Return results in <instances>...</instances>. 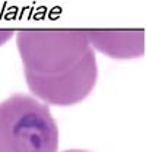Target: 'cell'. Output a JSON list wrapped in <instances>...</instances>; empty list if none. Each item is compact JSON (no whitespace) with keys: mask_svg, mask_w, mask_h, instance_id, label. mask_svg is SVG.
Returning a JSON list of instances; mask_svg holds the SVG:
<instances>
[{"mask_svg":"<svg viewBox=\"0 0 146 152\" xmlns=\"http://www.w3.org/2000/svg\"><path fill=\"white\" fill-rule=\"evenodd\" d=\"M16 44L26 83L39 99L67 107L91 94L98 67L85 31L22 29Z\"/></svg>","mask_w":146,"mask_h":152,"instance_id":"1","label":"cell"},{"mask_svg":"<svg viewBox=\"0 0 146 152\" xmlns=\"http://www.w3.org/2000/svg\"><path fill=\"white\" fill-rule=\"evenodd\" d=\"M58 127L48 107L31 95L0 102V152H57Z\"/></svg>","mask_w":146,"mask_h":152,"instance_id":"2","label":"cell"},{"mask_svg":"<svg viewBox=\"0 0 146 152\" xmlns=\"http://www.w3.org/2000/svg\"><path fill=\"white\" fill-rule=\"evenodd\" d=\"M91 45L114 58H131L145 53L143 32L89 31L86 32Z\"/></svg>","mask_w":146,"mask_h":152,"instance_id":"3","label":"cell"},{"mask_svg":"<svg viewBox=\"0 0 146 152\" xmlns=\"http://www.w3.org/2000/svg\"><path fill=\"white\" fill-rule=\"evenodd\" d=\"M12 31H0V44H4V41H7L12 37Z\"/></svg>","mask_w":146,"mask_h":152,"instance_id":"4","label":"cell"},{"mask_svg":"<svg viewBox=\"0 0 146 152\" xmlns=\"http://www.w3.org/2000/svg\"><path fill=\"white\" fill-rule=\"evenodd\" d=\"M64 152H88V151H82V149H69V151H64Z\"/></svg>","mask_w":146,"mask_h":152,"instance_id":"5","label":"cell"}]
</instances>
